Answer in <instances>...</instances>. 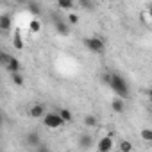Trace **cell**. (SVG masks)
<instances>
[{
    "instance_id": "cell-1",
    "label": "cell",
    "mask_w": 152,
    "mask_h": 152,
    "mask_svg": "<svg viewBox=\"0 0 152 152\" xmlns=\"http://www.w3.org/2000/svg\"><path fill=\"white\" fill-rule=\"evenodd\" d=\"M109 86H111V90H113L118 97H122V99H127V97H129V84H127V81L122 77L120 73H111Z\"/></svg>"
},
{
    "instance_id": "cell-2",
    "label": "cell",
    "mask_w": 152,
    "mask_h": 152,
    "mask_svg": "<svg viewBox=\"0 0 152 152\" xmlns=\"http://www.w3.org/2000/svg\"><path fill=\"white\" fill-rule=\"evenodd\" d=\"M83 43H84V47H86L90 52H93V54H102V52L106 50V43H104V39H102V38H97V36L84 38Z\"/></svg>"
},
{
    "instance_id": "cell-3",
    "label": "cell",
    "mask_w": 152,
    "mask_h": 152,
    "mask_svg": "<svg viewBox=\"0 0 152 152\" xmlns=\"http://www.w3.org/2000/svg\"><path fill=\"white\" fill-rule=\"evenodd\" d=\"M41 120H43V125L48 127V129H57V127H61V125L66 124L64 118L59 115V111H57V113H47Z\"/></svg>"
},
{
    "instance_id": "cell-4",
    "label": "cell",
    "mask_w": 152,
    "mask_h": 152,
    "mask_svg": "<svg viewBox=\"0 0 152 152\" xmlns=\"http://www.w3.org/2000/svg\"><path fill=\"white\" fill-rule=\"evenodd\" d=\"M52 18H54L56 32H57L59 36H68V34H70V23L64 22V20H61V18H56V15H52Z\"/></svg>"
},
{
    "instance_id": "cell-5",
    "label": "cell",
    "mask_w": 152,
    "mask_h": 152,
    "mask_svg": "<svg viewBox=\"0 0 152 152\" xmlns=\"http://www.w3.org/2000/svg\"><path fill=\"white\" fill-rule=\"evenodd\" d=\"M25 145H27L29 148H39V145H41L39 134H38V132H29V134L25 136Z\"/></svg>"
},
{
    "instance_id": "cell-6",
    "label": "cell",
    "mask_w": 152,
    "mask_h": 152,
    "mask_svg": "<svg viewBox=\"0 0 152 152\" xmlns=\"http://www.w3.org/2000/svg\"><path fill=\"white\" fill-rule=\"evenodd\" d=\"M29 115H31L32 118H43V116L47 115V109H45L43 104H34V106L29 109Z\"/></svg>"
},
{
    "instance_id": "cell-7",
    "label": "cell",
    "mask_w": 152,
    "mask_h": 152,
    "mask_svg": "<svg viewBox=\"0 0 152 152\" xmlns=\"http://www.w3.org/2000/svg\"><path fill=\"white\" fill-rule=\"evenodd\" d=\"M113 147H115V143H113V138H109V136H106V138H102L100 141H99V150L100 152H109V150H113Z\"/></svg>"
},
{
    "instance_id": "cell-8",
    "label": "cell",
    "mask_w": 152,
    "mask_h": 152,
    "mask_svg": "<svg viewBox=\"0 0 152 152\" xmlns=\"http://www.w3.org/2000/svg\"><path fill=\"white\" fill-rule=\"evenodd\" d=\"M11 23H13V20H11V16L7 13H4L2 16H0V29H2V31H9Z\"/></svg>"
},
{
    "instance_id": "cell-9",
    "label": "cell",
    "mask_w": 152,
    "mask_h": 152,
    "mask_svg": "<svg viewBox=\"0 0 152 152\" xmlns=\"http://www.w3.org/2000/svg\"><path fill=\"white\" fill-rule=\"evenodd\" d=\"M91 145H93V138L90 134H83L79 138V147L81 148H91Z\"/></svg>"
},
{
    "instance_id": "cell-10",
    "label": "cell",
    "mask_w": 152,
    "mask_h": 152,
    "mask_svg": "<svg viewBox=\"0 0 152 152\" xmlns=\"http://www.w3.org/2000/svg\"><path fill=\"white\" fill-rule=\"evenodd\" d=\"M20 68H22V64H20V61L16 59V57H13L11 59V63L6 66V70L9 72V73H15V72H20Z\"/></svg>"
},
{
    "instance_id": "cell-11",
    "label": "cell",
    "mask_w": 152,
    "mask_h": 152,
    "mask_svg": "<svg viewBox=\"0 0 152 152\" xmlns=\"http://www.w3.org/2000/svg\"><path fill=\"white\" fill-rule=\"evenodd\" d=\"M111 106H113V111H115V113H124V109H125V104H124V99H122V97L115 99Z\"/></svg>"
},
{
    "instance_id": "cell-12",
    "label": "cell",
    "mask_w": 152,
    "mask_h": 152,
    "mask_svg": "<svg viewBox=\"0 0 152 152\" xmlns=\"http://www.w3.org/2000/svg\"><path fill=\"white\" fill-rule=\"evenodd\" d=\"M75 2L73 0H57V7L63 9V11H68V9H73Z\"/></svg>"
},
{
    "instance_id": "cell-13",
    "label": "cell",
    "mask_w": 152,
    "mask_h": 152,
    "mask_svg": "<svg viewBox=\"0 0 152 152\" xmlns=\"http://www.w3.org/2000/svg\"><path fill=\"white\" fill-rule=\"evenodd\" d=\"M29 31H31V32H34V34H38V32L41 31V22H39L38 18L31 20V22H29Z\"/></svg>"
},
{
    "instance_id": "cell-14",
    "label": "cell",
    "mask_w": 152,
    "mask_h": 152,
    "mask_svg": "<svg viewBox=\"0 0 152 152\" xmlns=\"http://www.w3.org/2000/svg\"><path fill=\"white\" fill-rule=\"evenodd\" d=\"M83 122H84V125H86V127H95V125L99 124V120H97V116H95V115H86Z\"/></svg>"
},
{
    "instance_id": "cell-15",
    "label": "cell",
    "mask_w": 152,
    "mask_h": 152,
    "mask_svg": "<svg viewBox=\"0 0 152 152\" xmlns=\"http://www.w3.org/2000/svg\"><path fill=\"white\" fill-rule=\"evenodd\" d=\"M11 81H13V84H16V86H22L23 84V75L20 73V72H15V73H11Z\"/></svg>"
},
{
    "instance_id": "cell-16",
    "label": "cell",
    "mask_w": 152,
    "mask_h": 152,
    "mask_svg": "<svg viewBox=\"0 0 152 152\" xmlns=\"http://www.w3.org/2000/svg\"><path fill=\"white\" fill-rule=\"evenodd\" d=\"M27 9H29V13H32V15H39V13H41V6H39L38 2H27Z\"/></svg>"
},
{
    "instance_id": "cell-17",
    "label": "cell",
    "mask_w": 152,
    "mask_h": 152,
    "mask_svg": "<svg viewBox=\"0 0 152 152\" xmlns=\"http://www.w3.org/2000/svg\"><path fill=\"white\" fill-rule=\"evenodd\" d=\"M59 115L64 118V122H66V124L73 120V115H72V111H70V109H64V107H63V109H59Z\"/></svg>"
},
{
    "instance_id": "cell-18",
    "label": "cell",
    "mask_w": 152,
    "mask_h": 152,
    "mask_svg": "<svg viewBox=\"0 0 152 152\" xmlns=\"http://www.w3.org/2000/svg\"><path fill=\"white\" fill-rule=\"evenodd\" d=\"M79 4H81V7L86 9V11H93V9H95V4L91 2V0H79Z\"/></svg>"
},
{
    "instance_id": "cell-19",
    "label": "cell",
    "mask_w": 152,
    "mask_h": 152,
    "mask_svg": "<svg viewBox=\"0 0 152 152\" xmlns=\"http://www.w3.org/2000/svg\"><path fill=\"white\" fill-rule=\"evenodd\" d=\"M11 59H13V56H9V54H6V52H2L0 54V64H2L4 68L11 63Z\"/></svg>"
},
{
    "instance_id": "cell-20",
    "label": "cell",
    "mask_w": 152,
    "mask_h": 152,
    "mask_svg": "<svg viewBox=\"0 0 152 152\" xmlns=\"http://www.w3.org/2000/svg\"><path fill=\"white\" fill-rule=\"evenodd\" d=\"M13 45H15V48H18V50H22V48H23V41H22L20 32H16V34H15V38H13Z\"/></svg>"
},
{
    "instance_id": "cell-21",
    "label": "cell",
    "mask_w": 152,
    "mask_h": 152,
    "mask_svg": "<svg viewBox=\"0 0 152 152\" xmlns=\"http://www.w3.org/2000/svg\"><path fill=\"white\" fill-rule=\"evenodd\" d=\"M118 148H120L122 152H129V150H132V143H131V141H127V140H124V141H120Z\"/></svg>"
},
{
    "instance_id": "cell-22",
    "label": "cell",
    "mask_w": 152,
    "mask_h": 152,
    "mask_svg": "<svg viewBox=\"0 0 152 152\" xmlns=\"http://www.w3.org/2000/svg\"><path fill=\"white\" fill-rule=\"evenodd\" d=\"M141 138L147 140V141H152V129H141Z\"/></svg>"
},
{
    "instance_id": "cell-23",
    "label": "cell",
    "mask_w": 152,
    "mask_h": 152,
    "mask_svg": "<svg viewBox=\"0 0 152 152\" xmlns=\"http://www.w3.org/2000/svg\"><path fill=\"white\" fill-rule=\"evenodd\" d=\"M68 23H70V25L79 23V16H77V15H70V16H68Z\"/></svg>"
},
{
    "instance_id": "cell-24",
    "label": "cell",
    "mask_w": 152,
    "mask_h": 152,
    "mask_svg": "<svg viewBox=\"0 0 152 152\" xmlns=\"http://www.w3.org/2000/svg\"><path fill=\"white\" fill-rule=\"evenodd\" d=\"M16 4H27V0H15Z\"/></svg>"
},
{
    "instance_id": "cell-25",
    "label": "cell",
    "mask_w": 152,
    "mask_h": 152,
    "mask_svg": "<svg viewBox=\"0 0 152 152\" xmlns=\"http://www.w3.org/2000/svg\"><path fill=\"white\" fill-rule=\"evenodd\" d=\"M147 95H148V99H150V100H152V88H150V90H148V91H147Z\"/></svg>"
},
{
    "instance_id": "cell-26",
    "label": "cell",
    "mask_w": 152,
    "mask_h": 152,
    "mask_svg": "<svg viewBox=\"0 0 152 152\" xmlns=\"http://www.w3.org/2000/svg\"><path fill=\"white\" fill-rule=\"evenodd\" d=\"M148 15H150V18H152V6L148 7Z\"/></svg>"
}]
</instances>
